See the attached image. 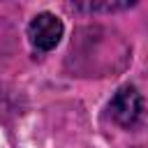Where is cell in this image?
Masks as SVG:
<instances>
[{
    "instance_id": "6da1fadb",
    "label": "cell",
    "mask_w": 148,
    "mask_h": 148,
    "mask_svg": "<svg viewBox=\"0 0 148 148\" xmlns=\"http://www.w3.org/2000/svg\"><path fill=\"white\" fill-rule=\"evenodd\" d=\"M141 111H143L141 92L134 86H130V83L127 86H120L116 90V95L111 97V102H109V113H111V118L120 127L136 125V120L141 118Z\"/></svg>"
},
{
    "instance_id": "7a4b0ae2",
    "label": "cell",
    "mask_w": 148,
    "mask_h": 148,
    "mask_svg": "<svg viewBox=\"0 0 148 148\" xmlns=\"http://www.w3.org/2000/svg\"><path fill=\"white\" fill-rule=\"evenodd\" d=\"M62 32H65L62 21L51 12H42L28 23V39L37 51L56 49L58 42L62 39Z\"/></svg>"
},
{
    "instance_id": "3957f363",
    "label": "cell",
    "mask_w": 148,
    "mask_h": 148,
    "mask_svg": "<svg viewBox=\"0 0 148 148\" xmlns=\"http://www.w3.org/2000/svg\"><path fill=\"white\" fill-rule=\"evenodd\" d=\"M134 2H86V5H72L74 9H86V12H113V9H127Z\"/></svg>"
}]
</instances>
